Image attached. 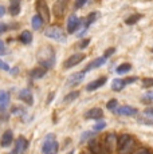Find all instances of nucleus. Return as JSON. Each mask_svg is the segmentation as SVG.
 <instances>
[{
  "label": "nucleus",
  "mask_w": 153,
  "mask_h": 154,
  "mask_svg": "<svg viewBox=\"0 0 153 154\" xmlns=\"http://www.w3.org/2000/svg\"><path fill=\"white\" fill-rule=\"evenodd\" d=\"M45 35L48 39L57 40V42H61V43L66 42V34H64V31L59 26H50V27H47L45 29Z\"/></svg>",
  "instance_id": "nucleus-2"
},
{
  "label": "nucleus",
  "mask_w": 153,
  "mask_h": 154,
  "mask_svg": "<svg viewBox=\"0 0 153 154\" xmlns=\"http://www.w3.org/2000/svg\"><path fill=\"white\" fill-rule=\"evenodd\" d=\"M58 150H59V145H58V142H55L54 146H52L46 154H58Z\"/></svg>",
  "instance_id": "nucleus-34"
},
{
  "label": "nucleus",
  "mask_w": 153,
  "mask_h": 154,
  "mask_svg": "<svg viewBox=\"0 0 153 154\" xmlns=\"http://www.w3.org/2000/svg\"><path fill=\"white\" fill-rule=\"evenodd\" d=\"M85 4H86V0H79V2L75 3V8H81L82 5H85Z\"/></svg>",
  "instance_id": "nucleus-42"
},
{
  "label": "nucleus",
  "mask_w": 153,
  "mask_h": 154,
  "mask_svg": "<svg viewBox=\"0 0 153 154\" xmlns=\"http://www.w3.org/2000/svg\"><path fill=\"white\" fill-rule=\"evenodd\" d=\"M141 17H142V15H140V14L132 15V16H129L128 19L125 20V23H126V24H129V26H130V24H134V23H137L138 20L141 19Z\"/></svg>",
  "instance_id": "nucleus-28"
},
{
  "label": "nucleus",
  "mask_w": 153,
  "mask_h": 154,
  "mask_svg": "<svg viewBox=\"0 0 153 154\" xmlns=\"http://www.w3.org/2000/svg\"><path fill=\"white\" fill-rule=\"evenodd\" d=\"M19 99L26 102L28 106H32L34 105V98H32V93L28 88H23V90L19 91Z\"/></svg>",
  "instance_id": "nucleus-8"
},
{
  "label": "nucleus",
  "mask_w": 153,
  "mask_h": 154,
  "mask_svg": "<svg viewBox=\"0 0 153 154\" xmlns=\"http://www.w3.org/2000/svg\"><path fill=\"white\" fill-rule=\"evenodd\" d=\"M0 70H3V71H8V70H10V66H8L5 62H3L2 59H0Z\"/></svg>",
  "instance_id": "nucleus-35"
},
{
  "label": "nucleus",
  "mask_w": 153,
  "mask_h": 154,
  "mask_svg": "<svg viewBox=\"0 0 153 154\" xmlns=\"http://www.w3.org/2000/svg\"><path fill=\"white\" fill-rule=\"evenodd\" d=\"M85 74H86L85 71H81V72H75V74H73V75H70V78L67 79L66 85L73 86V85H76V83H79V82H82L85 78Z\"/></svg>",
  "instance_id": "nucleus-13"
},
{
  "label": "nucleus",
  "mask_w": 153,
  "mask_h": 154,
  "mask_svg": "<svg viewBox=\"0 0 153 154\" xmlns=\"http://www.w3.org/2000/svg\"><path fill=\"white\" fill-rule=\"evenodd\" d=\"M28 147V142L24 137H19L16 140V143H15V150L17 153H24Z\"/></svg>",
  "instance_id": "nucleus-18"
},
{
  "label": "nucleus",
  "mask_w": 153,
  "mask_h": 154,
  "mask_svg": "<svg viewBox=\"0 0 153 154\" xmlns=\"http://www.w3.org/2000/svg\"><path fill=\"white\" fill-rule=\"evenodd\" d=\"M97 16H98V15H97L95 12H92V14L87 15V17H86V23H85V28H87L93 22H95Z\"/></svg>",
  "instance_id": "nucleus-29"
},
{
  "label": "nucleus",
  "mask_w": 153,
  "mask_h": 154,
  "mask_svg": "<svg viewBox=\"0 0 153 154\" xmlns=\"http://www.w3.org/2000/svg\"><path fill=\"white\" fill-rule=\"evenodd\" d=\"M83 154H87V153H83Z\"/></svg>",
  "instance_id": "nucleus-50"
},
{
  "label": "nucleus",
  "mask_w": 153,
  "mask_h": 154,
  "mask_svg": "<svg viewBox=\"0 0 153 154\" xmlns=\"http://www.w3.org/2000/svg\"><path fill=\"white\" fill-rule=\"evenodd\" d=\"M117 106H118V102H117V99H111V100H109V102H108L106 107L109 109V110L114 111V110H117Z\"/></svg>",
  "instance_id": "nucleus-31"
},
{
  "label": "nucleus",
  "mask_w": 153,
  "mask_h": 154,
  "mask_svg": "<svg viewBox=\"0 0 153 154\" xmlns=\"http://www.w3.org/2000/svg\"><path fill=\"white\" fill-rule=\"evenodd\" d=\"M142 86H144V87H146V88L153 87V78H145V79H142Z\"/></svg>",
  "instance_id": "nucleus-32"
},
{
  "label": "nucleus",
  "mask_w": 153,
  "mask_h": 154,
  "mask_svg": "<svg viewBox=\"0 0 153 154\" xmlns=\"http://www.w3.org/2000/svg\"><path fill=\"white\" fill-rule=\"evenodd\" d=\"M89 149H90V152H92V154H104V147L101 146V143H99L97 140H90L89 142Z\"/></svg>",
  "instance_id": "nucleus-15"
},
{
  "label": "nucleus",
  "mask_w": 153,
  "mask_h": 154,
  "mask_svg": "<svg viewBox=\"0 0 153 154\" xmlns=\"http://www.w3.org/2000/svg\"><path fill=\"white\" fill-rule=\"evenodd\" d=\"M105 63H106V58H104V56H102V58H97V59H94L93 62H90V64L83 71L85 72H87V71H92L94 69H98V67L104 66Z\"/></svg>",
  "instance_id": "nucleus-16"
},
{
  "label": "nucleus",
  "mask_w": 153,
  "mask_h": 154,
  "mask_svg": "<svg viewBox=\"0 0 153 154\" xmlns=\"http://www.w3.org/2000/svg\"><path fill=\"white\" fill-rule=\"evenodd\" d=\"M5 54H7V48H5L4 43L0 40V55H5Z\"/></svg>",
  "instance_id": "nucleus-36"
},
{
  "label": "nucleus",
  "mask_w": 153,
  "mask_h": 154,
  "mask_svg": "<svg viewBox=\"0 0 153 154\" xmlns=\"http://www.w3.org/2000/svg\"><path fill=\"white\" fill-rule=\"evenodd\" d=\"M78 97H79V91H71V93L67 94V95L63 98V102L64 103H69V102H71V100L76 99Z\"/></svg>",
  "instance_id": "nucleus-26"
},
{
  "label": "nucleus",
  "mask_w": 153,
  "mask_h": 154,
  "mask_svg": "<svg viewBox=\"0 0 153 154\" xmlns=\"http://www.w3.org/2000/svg\"><path fill=\"white\" fill-rule=\"evenodd\" d=\"M134 146H136V142H134L133 138H130L122 147L118 149V154H132L134 150Z\"/></svg>",
  "instance_id": "nucleus-12"
},
{
  "label": "nucleus",
  "mask_w": 153,
  "mask_h": 154,
  "mask_svg": "<svg viewBox=\"0 0 153 154\" xmlns=\"http://www.w3.org/2000/svg\"><path fill=\"white\" fill-rule=\"evenodd\" d=\"M93 137H94V131H85V133H82V135H81V143H83V142L87 141L89 138H92V140H93Z\"/></svg>",
  "instance_id": "nucleus-30"
},
{
  "label": "nucleus",
  "mask_w": 153,
  "mask_h": 154,
  "mask_svg": "<svg viewBox=\"0 0 153 154\" xmlns=\"http://www.w3.org/2000/svg\"><path fill=\"white\" fill-rule=\"evenodd\" d=\"M102 117H104V111H102V109H99V107L90 109L89 111L85 112V118H86V119H95V121H99Z\"/></svg>",
  "instance_id": "nucleus-7"
},
{
  "label": "nucleus",
  "mask_w": 153,
  "mask_h": 154,
  "mask_svg": "<svg viewBox=\"0 0 153 154\" xmlns=\"http://www.w3.org/2000/svg\"><path fill=\"white\" fill-rule=\"evenodd\" d=\"M46 71H47L46 69H43L42 66H39V67L32 69L31 72H30V75H31L32 79H40V78H43V76L46 75Z\"/></svg>",
  "instance_id": "nucleus-20"
},
{
  "label": "nucleus",
  "mask_w": 153,
  "mask_h": 154,
  "mask_svg": "<svg viewBox=\"0 0 153 154\" xmlns=\"http://www.w3.org/2000/svg\"><path fill=\"white\" fill-rule=\"evenodd\" d=\"M132 70V66L129 63H123V64H120L118 67H117V74H126L129 72V71Z\"/></svg>",
  "instance_id": "nucleus-25"
},
{
  "label": "nucleus",
  "mask_w": 153,
  "mask_h": 154,
  "mask_svg": "<svg viewBox=\"0 0 153 154\" xmlns=\"http://www.w3.org/2000/svg\"><path fill=\"white\" fill-rule=\"evenodd\" d=\"M116 51V48H109V50H106L105 51V55H104V58H109L110 55H113V52Z\"/></svg>",
  "instance_id": "nucleus-40"
},
{
  "label": "nucleus",
  "mask_w": 153,
  "mask_h": 154,
  "mask_svg": "<svg viewBox=\"0 0 153 154\" xmlns=\"http://www.w3.org/2000/svg\"><path fill=\"white\" fill-rule=\"evenodd\" d=\"M79 26H81V19L76 15L71 14L69 16V19H67V32L69 34H74Z\"/></svg>",
  "instance_id": "nucleus-4"
},
{
  "label": "nucleus",
  "mask_w": 153,
  "mask_h": 154,
  "mask_svg": "<svg viewBox=\"0 0 153 154\" xmlns=\"http://www.w3.org/2000/svg\"><path fill=\"white\" fill-rule=\"evenodd\" d=\"M116 145H117L116 134H113V133L108 134L106 138H105V150H108V152H113L114 147H116Z\"/></svg>",
  "instance_id": "nucleus-10"
},
{
  "label": "nucleus",
  "mask_w": 153,
  "mask_h": 154,
  "mask_svg": "<svg viewBox=\"0 0 153 154\" xmlns=\"http://www.w3.org/2000/svg\"><path fill=\"white\" fill-rule=\"evenodd\" d=\"M7 28H8V26L5 24V23L0 22V35H2V34H4V32L7 31Z\"/></svg>",
  "instance_id": "nucleus-37"
},
{
  "label": "nucleus",
  "mask_w": 153,
  "mask_h": 154,
  "mask_svg": "<svg viewBox=\"0 0 153 154\" xmlns=\"http://www.w3.org/2000/svg\"><path fill=\"white\" fill-rule=\"evenodd\" d=\"M43 23H45V22L42 20V17H40L39 15H34V16H32L31 26H32V28H34V29H39L40 27H42Z\"/></svg>",
  "instance_id": "nucleus-24"
},
{
  "label": "nucleus",
  "mask_w": 153,
  "mask_h": 154,
  "mask_svg": "<svg viewBox=\"0 0 153 154\" xmlns=\"http://www.w3.org/2000/svg\"><path fill=\"white\" fill-rule=\"evenodd\" d=\"M144 99H146V100H153V90L148 91V93L145 94V97H144Z\"/></svg>",
  "instance_id": "nucleus-39"
},
{
  "label": "nucleus",
  "mask_w": 153,
  "mask_h": 154,
  "mask_svg": "<svg viewBox=\"0 0 153 154\" xmlns=\"http://www.w3.org/2000/svg\"><path fill=\"white\" fill-rule=\"evenodd\" d=\"M8 105H10V94L7 91L0 90V112L5 111Z\"/></svg>",
  "instance_id": "nucleus-14"
},
{
  "label": "nucleus",
  "mask_w": 153,
  "mask_h": 154,
  "mask_svg": "<svg viewBox=\"0 0 153 154\" xmlns=\"http://www.w3.org/2000/svg\"><path fill=\"white\" fill-rule=\"evenodd\" d=\"M54 97H55V93H50L48 94V99H47V102H46L47 105H50V103H51V100L54 99Z\"/></svg>",
  "instance_id": "nucleus-44"
},
{
  "label": "nucleus",
  "mask_w": 153,
  "mask_h": 154,
  "mask_svg": "<svg viewBox=\"0 0 153 154\" xmlns=\"http://www.w3.org/2000/svg\"><path fill=\"white\" fill-rule=\"evenodd\" d=\"M145 114H146V115H151V117L153 118V109H146V110H145Z\"/></svg>",
  "instance_id": "nucleus-46"
},
{
  "label": "nucleus",
  "mask_w": 153,
  "mask_h": 154,
  "mask_svg": "<svg viewBox=\"0 0 153 154\" xmlns=\"http://www.w3.org/2000/svg\"><path fill=\"white\" fill-rule=\"evenodd\" d=\"M69 154H74V150H71V152H70Z\"/></svg>",
  "instance_id": "nucleus-49"
},
{
  "label": "nucleus",
  "mask_w": 153,
  "mask_h": 154,
  "mask_svg": "<svg viewBox=\"0 0 153 154\" xmlns=\"http://www.w3.org/2000/svg\"><path fill=\"white\" fill-rule=\"evenodd\" d=\"M130 138H132V137H130L129 134H122L121 137H120L118 140H117V146H118V149H120V147H122L123 145L126 143V142L130 140Z\"/></svg>",
  "instance_id": "nucleus-27"
},
{
  "label": "nucleus",
  "mask_w": 153,
  "mask_h": 154,
  "mask_svg": "<svg viewBox=\"0 0 153 154\" xmlns=\"http://www.w3.org/2000/svg\"><path fill=\"white\" fill-rule=\"evenodd\" d=\"M105 126H106V123L104 122V121H101V122H98L97 125H94V131H101L102 129H105Z\"/></svg>",
  "instance_id": "nucleus-33"
},
{
  "label": "nucleus",
  "mask_w": 153,
  "mask_h": 154,
  "mask_svg": "<svg viewBox=\"0 0 153 154\" xmlns=\"http://www.w3.org/2000/svg\"><path fill=\"white\" fill-rule=\"evenodd\" d=\"M64 8H66V2H63V0H58L57 3L54 4V14H55V16H62V15L64 14Z\"/></svg>",
  "instance_id": "nucleus-19"
},
{
  "label": "nucleus",
  "mask_w": 153,
  "mask_h": 154,
  "mask_svg": "<svg viewBox=\"0 0 153 154\" xmlns=\"http://www.w3.org/2000/svg\"><path fill=\"white\" fill-rule=\"evenodd\" d=\"M36 58H38V62L46 70L54 67V64H55V51L51 46H45L42 48H39Z\"/></svg>",
  "instance_id": "nucleus-1"
},
{
  "label": "nucleus",
  "mask_w": 153,
  "mask_h": 154,
  "mask_svg": "<svg viewBox=\"0 0 153 154\" xmlns=\"http://www.w3.org/2000/svg\"><path fill=\"white\" fill-rule=\"evenodd\" d=\"M14 141V133L11 130H7V131L3 133L2 138H0V146L2 147H8Z\"/></svg>",
  "instance_id": "nucleus-9"
},
{
  "label": "nucleus",
  "mask_w": 153,
  "mask_h": 154,
  "mask_svg": "<svg viewBox=\"0 0 153 154\" xmlns=\"http://www.w3.org/2000/svg\"><path fill=\"white\" fill-rule=\"evenodd\" d=\"M36 11H38V15L42 17L43 22H50L51 15H50L48 5H47V3L45 0H38L36 2Z\"/></svg>",
  "instance_id": "nucleus-3"
},
{
  "label": "nucleus",
  "mask_w": 153,
  "mask_h": 154,
  "mask_svg": "<svg viewBox=\"0 0 153 154\" xmlns=\"http://www.w3.org/2000/svg\"><path fill=\"white\" fill-rule=\"evenodd\" d=\"M10 14L12 16H16V15L20 14V2L19 0H12L10 4Z\"/></svg>",
  "instance_id": "nucleus-22"
},
{
  "label": "nucleus",
  "mask_w": 153,
  "mask_h": 154,
  "mask_svg": "<svg viewBox=\"0 0 153 154\" xmlns=\"http://www.w3.org/2000/svg\"><path fill=\"white\" fill-rule=\"evenodd\" d=\"M134 154H151V153H149V150H148V149H138Z\"/></svg>",
  "instance_id": "nucleus-43"
},
{
  "label": "nucleus",
  "mask_w": 153,
  "mask_h": 154,
  "mask_svg": "<svg viewBox=\"0 0 153 154\" xmlns=\"http://www.w3.org/2000/svg\"><path fill=\"white\" fill-rule=\"evenodd\" d=\"M137 81V78L134 76V78H128V79H125V83L128 85V83H132V82H136Z\"/></svg>",
  "instance_id": "nucleus-45"
},
{
  "label": "nucleus",
  "mask_w": 153,
  "mask_h": 154,
  "mask_svg": "<svg viewBox=\"0 0 153 154\" xmlns=\"http://www.w3.org/2000/svg\"><path fill=\"white\" fill-rule=\"evenodd\" d=\"M4 14H5V8L3 5H0V17L4 16Z\"/></svg>",
  "instance_id": "nucleus-47"
},
{
  "label": "nucleus",
  "mask_w": 153,
  "mask_h": 154,
  "mask_svg": "<svg viewBox=\"0 0 153 154\" xmlns=\"http://www.w3.org/2000/svg\"><path fill=\"white\" fill-rule=\"evenodd\" d=\"M8 154H19V153H17V152H16V150H15V149H14V150H12V152H11V153H8Z\"/></svg>",
  "instance_id": "nucleus-48"
},
{
  "label": "nucleus",
  "mask_w": 153,
  "mask_h": 154,
  "mask_svg": "<svg viewBox=\"0 0 153 154\" xmlns=\"http://www.w3.org/2000/svg\"><path fill=\"white\" fill-rule=\"evenodd\" d=\"M89 43H90V39H85V40H82V42H81L79 47H81V48H85V47L89 46Z\"/></svg>",
  "instance_id": "nucleus-41"
},
{
  "label": "nucleus",
  "mask_w": 153,
  "mask_h": 154,
  "mask_svg": "<svg viewBox=\"0 0 153 154\" xmlns=\"http://www.w3.org/2000/svg\"><path fill=\"white\" fill-rule=\"evenodd\" d=\"M19 40L23 44H30L32 42V32H30L28 29H24V31L19 35Z\"/></svg>",
  "instance_id": "nucleus-21"
},
{
  "label": "nucleus",
  "mask_w": 153,
  "mask_h": 154,
  "mask_svg": "<svg viewBox=\"0 0 153 154\" xmlns=\"http://www.w3.org/2000/svg\"><path fill=\"white\" fill-rule=\"evenodd\" d=\"M55 142H57V141H55V134H52V133L47 134L45 137V140H43V143H42V153L46 154L52 146H54Z\"/></svg>",
  "instance_id": "nucleus-6"
},
{
  "label": "nucleus",
  "mask_w": 153,
  "mask_h": 154,
  "mask_svg": "<svg viewBox=\"0 0 153 154\" xmlns=\"http://www.w3.org/2000/svg\"><path fill=\"white\" fill-rule=\"evenodd\" d=\"M12 114H17V115L24 114V110H23V109H19V107L16 106V107H14V109H12Z\"/></svg>",
  "instance_id": "nucleus-38"
},
{
  "label": "nucleus",
  "mask_w": 153,
  "mask_h": 154,
  "mask_svg": "<svg viewBox=\"0 0 153 154\" xmlns=\"http://www.w3.org/2000/svg\"><path fill=\"white\" fill-rule=\"evenodd\" d=\"M83 59H85V54H73L66 62H64V66L63 67H64V69H71V67L79 64L82 60H83Z\"/></svg>",
  "instance_id": "nucleus-5"
},
{
  "label": "nucleus",
  "mask_w": 153,
  "mask_h": 154,
  "mask_svg": "<svg viewBox=\"0 0 153 154\" xmlns=\"http://www.w3.org/2000/svg\"><path fill=\"white\" fill-rule=\"evenodd\" d=\"M116 112L118 115H126V117H130V115L137 114V110L134 107H132V106H121V107L117 109Z\"/></svg>",
  "instance_id": "nucleus-17"
},
{
  "label": "nucleus",
  "mask_w": 153,
  "mask_h": 154,
  "mask_svg": "<svg viewBox=\"0 0 153 154\" xmlns=\"http://www.w3.org/2000/svg\"><path fill=\"white\" fill-rule=\"evenodd\" d=\"M125 81L123 79H114L113 82H111V90H114V91H121L123 87H125Z\"/></svg>",
  "instance_id": "nucleus-23"
},
{
  "label": "nucleus",
  "mask_w": 153,
  "mask_h": 154,
  "mask_svg": "<svg viewBox=\"0 0 153 154\" xmlns=\"http://www.w3.org/2000/svg\"><path fill=\"white\" fill-rule=\"evenodd\" d=\"M106 81H108V78H106V76H102V78L95 79V81L90 82V83L86 86V90H87V91H94V90H97V88L102 87V86H104L105 83H106Z\"/></svg>",
  "instance_id": "nucleus-11"
}]
</instances>
